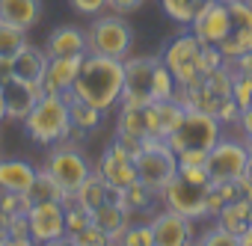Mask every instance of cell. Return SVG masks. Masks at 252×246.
Here are the masks:
<instances>
[{
    "mask_svg": "<svg viewBox=\"0 0 252 246\" xmlns=\"http://www.w3.org/2000/svg\"><path fill=\"white\" fill-rule=\"evenodd\" d=\"M122 89H125V60H113V57H98V54H86L80 74L71 86V92L77 98H83L86 104L98 107V110H113L122 101Z\"/></svg>",
    "mask_w": 252,
    "mask_h": 246,
    "instance_id": "1",
    "label": "cell"
},
{
    "mask_svg": "<svg viewBox=\"0 0 252 246\" xmlns=\"http://www.w3.org/2000/svg\"><path fill=\"white\" fill-rule=\"evenodd\" d=\"M211 178L205 166H178L175 178L160 190L163 208L187 216V219H202L208 216V193H211Z\"/></svg>",
    "mask_w": 252,
    "mask_h": 246,
    "instance_id": "2",
    "label": "cell"
},
{
    "mask_svg": "<svg viewBox=\"0 0 252 246\" xmlns=\"http://www.w3.org/2000/svg\"><path fill=\"white\" fill-rule=\"evenodd\" d=\"M24 131L39 146H57L71 140V116L63 95H42L36 107L24 116Z\"/></svg>",
    "mask_w": 252,
    "mask_h": 246,
    "instance_id": "3",
    "label": "cell"
},
{
    "mask_svg": "<svg viewBox=\"0 0 252 246\" xmlns=\"http://www.w3.org/2000/svg\"><path fill=\"white\" fill-rule=\"evenodd\" d=\"M134 48V30L119 12H101L86 27V54L113 57V60H128Z\"/></svg>",
    "mask_w": 252,
    "mask_h": 246,
    "instance_id": "4",
    "label": "cell"
},
{
    "mask_svg": "<svg viewBox=\"0 0 252 246\" xmlns=\"http://www.w3.org/2000/svg\"><path fill=\"white\" fill-rule=\"evenodd\" d=\"M222 122L214 113H202V110H187L184 119L178 122V128L166 137V143L172 146V152H187V149H202L211 152L220 137H222Z\"/></svg>",
    "mask_w": 252,
    "mask_h": 246,
    "instance_id": "5",
    "label": "cell"
},
{
    "mask_svg": "<svg viewBox=\"0 0 252 246\" xmlns=\"http://www.w3.org/2000/svg\"><path fill=\"white\" fill-rule=\"evenodd\" d=\"M134 163H137V181H143L158 196L178 172V154L166 140H143V149L134 157Z\"/></svg>",
    "mask_w": 252,
    "mask_h": 246,
    "instance_id": "6",
    "label": "cell"
},
{
    "mask_svg": "<svg viewBox=\"0 0 252 246\" xmlns=\"http://www.w3.org/2000/svg\"><path fill=\"white\" fill-rule=\"evenodd\" d=\"M160 60H163V65L172 71L178 89L196 83V80L205 74V71H202V42H199L190 30H184V33H178L175 39H169V42L163 45V51H160Z\"/></svg>",
    "mask_w": 252,
    "mask_h": 246,
    "instance_id": "7",
    "label": "cell"
},
{
    "mask_svg": "<svg viewBox=\"0 0 252 246\" xmlns=\"http://www.w3.org/2000/svg\"><path fill=\"white\" fill-rule=\"evenodd\" d=\"M249 166V146L243 137H220V143L208 152V178L211 184H222V181H234L240 175H246Z\"/></svg>",
    "mask_w": 252,
    "mask_h": 246,
    "instance_id": "8",
    "label": "cell"
},
{
    "mask_svg": "<svg viewBox=\"0 0 252 246\" xmlns=\"http://www.w3.org/2000/svg\"><path fill=\"white\" fill-rule=\"evenodd\" d=\"M45 169H48L68 193H74V190L86 181V175L92 172L86 154H83V152L77 149V143H71V140H63V143H57V146L51 149V154H48V160H45Z\"/></svg>",
    "mask_w": 252,
    "mask_h": 246,
    "instance_id": "9",
    "label": "cell"
},
{
    "mask_svg": "<svg viewBox=\"0 0 252 246\" xmlns=\"http://www.w3.org/2000/svg\"><path fill=\"white\" fill-rule=\"evenodd\" d=\"M158 68H160V57H128L125 60V89H122L119 104H152Z\"/></svg>",
    "mask_w": 252,
    "mask_h": 246,
    "instance_id": "10",
    "label": "cell"
},
{
    "mask_svg": "<svg viewBox=\"0 0 252 246\" xmlns=\"http://www.w3.org/2000/svg\"><path fill=\"white\" fill-rule=\"evenodd\" d=\"M33 243H65V205L63 202H33L27 208Z\"/></svg>",
    "mask_w": 252,
    "mask_h": 246,
    "instance_id": "11",
    "label": "cell"
},
{
    "mask_svg": "<svg viewBox=\"0 0 252 246\" xmlns=\"http://www.w3.org/2000/svg\"><path fill=\"white\" fill-rule=\"evenodd\" d=\"M246 51H252V6L246 0H231L228 3V33L220 42V54L225 57V62H231Z\"/></svg>",
    "mask_w": 252,
    "mask_h": 246,
    "instance_id": "12",
    "label": "cell"
},
{
    "mask_svg": "<svg viewBox=\"0 0 252 246\" xmlns=\"http://www.w3.org/2000/svg\"><path fill=\"white\" fill-rule=\"evenodd\" d=\"M95 172L116 190H128L134 181H137V163H134V154L125 149L119 140L110 143L95 166Z\"/></svg>",
    "mask_w": 252,
    "mask_h": 246,
    "instance_id": "13",
    "label": "cell"
},
{
    "mask_svg": "<svg viewBox=\"0 0 252 246\" xmlns=\"http://www.w3.org/2000/svg\"><path fill=\"white\" fill-rule=\"evenodd\" d=\"M190 33L202 45L220 48V42L228 33V3H222V0H202V6L196 9V15L190 21Z\"/></svg>",
    "mask_w": 252,
    "mask_h": 246,
    "instance_id": "14",
    "label": "cell"
},
{
    "mask_svg": "<svg viewBox=\"0 0 252 246\" xmlns=\"http://www.w3.org/2000/svg\"><path fill=\"white\" fill-rule=\"evenodd\" d=\"M0 89H3V98H6V119H21L36 107V101L45 95L42 92V83H30V80H21L15 74L0 80Z\"/></svg>",
    "mask_w": 252,
    "mask_h": 246,
    "instance_id": "15",
    "label": "cell"
},
{
    "mask_svg": "<svg viewBox=\"0 0 252 246\" xmlns=\"http://www.w3.org/2000/svg\"><path fill=\"white\" fill-rule=\"evenodd\" d=\"M152 231H155V246H187L196 237L193 219L163 208L155 219H152Z\"/></svg>",
    "mask_w": 252,
    "mask_h": 246,
    "instance_id": "16",
    "label": "cell"
},
{
    "mask_svg": "<svg viewBox=\"0 0 252 246\" xmlns=\"http://www.w3.org/2000/svg\"><path fill=\"white\" fill-rule=\"evenodd\" d=\"M83 57H48V68H45V77H42V92L45 95H63L74 86L77 74H80V65H83Z\"/></svg>",
    "mask_w": 252,
    "mask_h": 246,
    "instance_id": "17",
    "label": "cell"
},
{
    "mask_svg": "<svg viewBox=\"0 0 252 246\" xmlns=\"http://www.w3.org/2000/svg\"><path fill=\"white\" fill-rule=\"evenodd\" d=\"M92 222L107 231L110 243H122L125 228L131 225V211L125 208L119 199H107L104 205H98V208L92 211Z\"/></svg>",
    "mask_w": 252,
    "mask_h": 246,
    "instance_id": "18",
    "label": "cell"
},
{
    "mask_svg": "<svg viewBox=\"0 0 252 246\" xmlns=\"http://www.w3.org/2000/svg\"><path fill=\"white\" fill-rule=\"evenodd\" d=\"M45 68H48V54H45V48H33L30 42H27L15 57H9V74H15V77H21V80L42 83Z\"/></svg>",
    "mask_w": 252,
    "mask_h": 246,
    "instance_id": "19",
    "label": "cell"
},
{
    "mask_svg": "<svg viewBox=\"0 0 252 246\" xmlns=\"http://www.w3.org/2000/svg\"><path fill=\"white\" fill-rule=\"evenodd\" d=\"M116 137L119 140H149V113H146V104H119Z\"/></svg>",
    "mask_w": 252,
    "mask_h": 246,
    "instance_id": "20",
    "label": "cell"
},
{
    "mask_svg": "<svg viewBox=\"0 0 252 246\" xmlns=\"http://www.w3.org/2000/svg\"><path fill=\"white\" fill-rule=\"evenodd\" d=\"M63 98L68 101V116H71V137H80V134H92L101 128V119H104V110L86 104L83 98H77L71 89L63 92Z\"/></svg>",
    "mask_w": 252,
    "mask_h": 246,
    "instance_id": "21",
    "label": "cell"
},
{
    "mask_svg": "<svg viewBox=\"0 0 252 246\" xmlns=\"http://www.w3.org/2000/svg\"><path fill=\"white\" fill-rule=\"evenodd\" d=\"M42 18V0H0V21L18 30H33Z\"/></svg>",
    "mask_w": 252,
    "mask_h": 246,
    "instance_id": "22",
    "label": "cell"
},
{
    "mask_svg": "<svg viewBox=\"0 0 252 246\" xmlns=\"http://www.w3.org/2000/svg\"><path fill=\"white\" fill-rule=\"evenodd\" d=\"M48 57H80L86 54V30L80 27H57L45 42Z\"/></svg>",
    "mask_w": 252,
    "mask_h": 246,
    "instance_id": "23",
    "label": "cell"
},
{
    "mask_svg": "<svg viewBox=\"0 0 252 246\" xmlns=\"http://www.w3.org/2000/svg\"><path fill=\"white\" fill-rule=\"evenodd\" d=\"M36 166H30L27 160H0V190L9 193H24L33 187L36 181Z\"/></svg>",
    "mask_w": 252,
    "mask_h": 246,
    "instance_id": "24",
    "label": "cell"
},
{
    "mask_svg": "<svg viewBox=\"0 0 252 246\" xmlns=\"http://www.w3.org/2000/svg\"><path fill=\"white\" fill-rule=\"evenodd\" d=\"M27 202H30V205H33V202H63V205H68V202H74V199H71V193H68L48 169H39L33 187L27 190Z\"/></svg>",
    "mask_w": 252,
    "mask_h": 246,
    "instance_id": "25",
    "label": "cell"
},
{
    "mask_svg": "<svg viewBox=\"0 0 252 246\" xmlns=\"http://www.w3.org/2000/svg\"><path fill=\"white\" fill-rule=\"evenodd\" d=\"M217 222L225 225L234 237H240V234L252 225V199H234V202H225L222 211L217 214Z\"/></svg>",
    "mask_w": 252,
    "mask_h": 246,
    "instance_id": "26",
    "label": "cell"
},
{
    "mask_svg": "<svg viewBox=\"0 0 252 246\" xmlns=\"http://www.w3.org/2000/svg\"><path fill=\"white\" fill-rule=\"evenodd\" d=\"M160 196L155 190H149L143 181H134L128 190H122V205L128 208L131 214H143V211H152V205L158 202Z\"/></svg>",
    "mask_w": 252,
    "mask_h": 246,
    "instance_id": "27",
    "label": "cell"
},
{
    "mask_svg": "<svg viewBox=\"0 0 252 246\" xmlns=\"http://www.w3.org/2000/svg\"><path fill=\"white\" fill-rule=\"evenodd\" d=\"M24 45H27V30H18L6 21H0V60L15 57Z\"/></svg>",
    "mask_w": 252,
    "mask_h": 246,
    "instance_id": "28",
    "label": "cell"
},
{
    "mask_svg": "<svg viewBox=\"0 0 252 246\" xmlns=\"http://www.w3.org/2000/svg\"><path fill=\"white\" fill-rule=\"evenodd\" d=\"M160 6H163V12H166L175 24L190 27V21H193L196 9L202 6V0H160Z\"/></svg>",
    "mask_w": 252,
    "mask_h": 246,
    "instance_id": "29",
    "label": "cell"
},
{
    "mask_svg": "<svg viewBox=\"0 0 252 246\" xmlns=\"http://www.w3.org/2000/svg\"><path fill=\"white\" fill-rule=\"evenodd\" d=\"M89 222H92V211H89V208H83V205H77V202H68V205H65V237L80 234Z\"/></svg>",
    "mask_w": 252,
    "mask_h": 246,
    "instance_id": "30",
    "label": "cell"
},
{
    "mask_svg": "<svg viewBox=\"0 0 252 246\" xmlns=\"http://www.w3.org/2000/svg\"><path fill=\"white\" fill-rule=\"evenodd\" d=\"M6 237H9V246H30L33 243L30 222H27V211L24 214H12L6 219Z\"/></svg>",
    "mask_w": 252,
    "mask_h": 246,
    "instance_id": "31",
    "label": "cell"
},
{
    "mask_svg": "<svg viewBox=\"0 0 252 246\" xmlns=\"http://www.w3.org/2000/svg\"><path fill=\"white\" fill-rule=\"evenodd\" d=\"M231 98L237 101L240 110L252 104V74H243V71L231 68Z\"/></svg>",
    "mask_w": 252,
    "mask_h": 246,
    "instance_id": "32",
    "label": "cell"
},
{
    "mask_svg": "<svg viewBox=\"0 0 252 246\" xmlns=\"http://www.w3.org/2000/svg\"><path fill=\"white\" fill-rule=\"evenodd\" d=\"M125 246H155V231H152V222H131L125 228V237H122Z\"/></svg>",
    "mask_w": 252,
    "mask_h": 246,
    "instance_id": "33",
    "label": "cell"
},
{
    "mask_svg": "<svg viewBox=\"0 0 252 246\" xmlns=\"http://www.w3.org/2000/svg\"><path fill=\"white\" fill-rule=\"evenodd\" d=\"M65 243H74V246H110V237H107L104 228H98L95 222H89L80 234L65 237Z\"/></svg>",
    "mask_w": 252,
    "mask_h": 246,
    "instance_id": "34",
    "label": "cell"
},
{
    "mask_svg": "<svg viewBox=\"0 0 252 246\" xmlns=\"http://www.w3.org/2000/svg\"><path fill=\"white\" fill-rule=\"evenodd\" d=\"M199 243H202V246H237V237H234L225 225L214 222L211 228H205V231L199 234Z\"/></svg>",
    "mask_w": 252,
    "mask_h": 246,
    "instance_id": "35",
    "label": "cell"
},
{
    "mask_svg": "<svg viewBox=\"0 0 252 246\" xmlns=\"http://www.w3.org/2000/svg\"><path fill=\"white\" fill-rule=\"evenodd\" d=\"M0 208H3V214H6V216H12V214H24V211L30 208V202H27V196H24V193L0 190Z\"/></svg>",
    "mask_w": 252,
    "mask_h": 246,
    "instance_id": "36",
    "label": "cell"
},
{
    "mask_svg": "<svg viewBox=\"0 0 252 246\" xmlns=\"http://www.w3.org/2000/svg\"><path fill=\"white\" fill-rule=\"evenodd\" d=\"M214 116L222 122V125H228V128H231V125H237V119H240V107H237V101H234V98H225Z\"/></svg>",
    "mask_w": 252,
    "mask_h": 246,
    "instance_id": "37",
    "label": "cell"
},
{
    "mask_svg": "<svg viewBox=\"0 0 252 246\" xmlns=\"http://www.w3.org/2000/svg\"><path fill=\"white\" fill-rule=\"evenodd\" d=\"M205 163H208V152H202V149L178 152V166H205Z\"/></svg>",
    "mask_w": 252,
    "mask_h": 246,
    "instance_id": "38",
    "label": "cell"
},
{
    "mask_svg": "<svg viewBox=\"0 0 252 246\" xmlns=\"http://www.w3.org/2000/svg\"><path fill=\"white\" fill-rule=\"evenodd\" d=\"M71 6L80 12V15H101L107 9V0H71Z\"/></svg>",
    "mask_w": 252,
    "mask_h": 246,
    "instance_id": "39",
    "label": "cell"
},
{
    "mask_svg": "<svg viewBox=\"0 0 252 246\" xmlns=\"http://www.w3.org/2000/svg\"><path fill=\"white\" fill-rule=\"evenodd\" d=\"M146 0H107V9L110 12H119V15H128V12H137Z\"/></svg>",
    "mask_w": 252,
    "mask_h": 246,
    "instance_id": "40",
    "label": "cell"
},
{
    "mask_svg": "<svg viewBox=\"0 0 252 246\" xmlns=\"http://www.w3.org/2000/svg\"><path fill=\"white\" fill-rule=\"evenodd\" d=\"M237 128H240V137H243V140H252V104L240 110V119H237Z\"/></svg>",
    "mask_w": 252,
    "mask_h": 246,
    "instance_id": "41",
    "label": "cell"
},
{
    "mask_svg": "<svg viewBox=\"0 0 252 246\" xmlns=\"http://www.w3.org/2000/svg\"><path fill=\"white\" fill-rule=\"evenodd\" d=\"M228 68H234V71H243V74H252V51H246V54H240L237 60H231V62H225Z\"/></svg>",
    "mask_w": 252,
    "mask_h": 246,
    "instance_id": "42",
    "label": "cell"
},
{
    "mask_svg": "<svg viewBox=\"0 0 252 246\" xmlns=\"http://www.w3.org/2000/svg\"><path fill=\"white\" fill-rule=\"evenodd\" d=\"M6 214H3V208H0V246H9V237H6Z\"/></svg>",
    "mask_w": 252,
    "mask_h": 246,
    "instance_id": "43",
    "label": "cell"
},
{
    "mask_svg": "<svg viewBox=\"0 0 252 246\" xmlns=\"http://www.w3.org/2000/svg\"><path fill=\"white\" fill-rule=\"evenodd\" d=\"M237 246H252V225H249V228L237 237Z\"/></svg>",
    "mask_w": 252,
    "mask_h": 246,
    "instance_id": "44",
    "label": "cell"
},
{
    "mask_svg": "<svg viewBox=\"0 0 252 246\" xmlns=\"http://www.w3.org/2000/svg\"><path fill=\"white\" fill-rule=\"evenodd\" d=\"M6 119V98H3V89H0V122Z\"/></svg>",
    "mask_w": 252,
    "mask_h": 246,
    "instance_id": "45",
    "label": "cell"
},
{
    "mask_svg": "<svg viewBox=\"0 0 252 246\" xmlns=\"http://www.w3.org/2000/svg\"><path fill=\"white\" fill-rule=\"evenodd\" d=\"M246 146H249V166H246V175L252 178V140H246Z\"/></svg>",
    "mask_w": 252,
    "mask_h": 246,
    "instance_id": "46",
    "label": "cell"
},
{
    "mask_svg": "<svg viewBox=\"0 0 252 246\" xmlns=\"http://www.w3.org/2000/svg\"><path fill=\"white\" fill-rule=\"evenodd\" d=\"M222 3H231V0H222Z\"/></svg>",
    "mask_w": 252,
    "mask_h": 246,
    "instance_id": "47",
    "label": "cell"
},
{
    "mask_svg": "<svg viewBox=\"0 0 252 246\" xmlns=\"http://www.w3.org/2000/svg\"><path fill=\"white\" fill-rule=\"evenodd\" d=\"M246 3H249V6H252V0H246Z\"/></svg>",
    "mask_w": 252,
    "mask_h": 246,
    "instance_id": "48",
    "label": "cell"
}]
</instances>
